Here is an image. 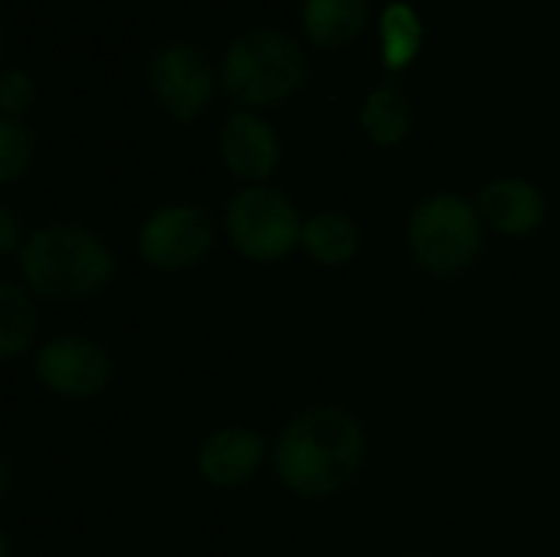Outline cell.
I'll use <instances>...</instances> for the list:
<instances>
[{
    "label": "cell",
    "mask_w": 560,
    "mask_h": 557,
    "mask_svg": "<svg viewBox=\"0 0 560 557\" xmlns=\"http://www.w3.org/2000/svg\"><path fill=\"white\" fill-rule=\"evenodd\" d=\"M368 463L364 423L335 404L292 414L272 440V473L279 486L305 502L341 496Z\"/></svg>",
    "instance_id": "6da1fadb"
},
{
    "label": "cell",
    "mask_w": 560,
    "mask_h": 557,
    "mask_svg": "<svg viewBox=\"0 0 560 557\" xmlns=\"http://www.w3.org/2000/svg\"><path fill=\"white\" fill-rule=\"evenodd\" d=\"M16 279L39 299L56 305L92 302L108 292L118 272L112 246L82 223H46L26 233Z\"/></svg>",
    "instance_id": "7a4b0ae2"
},
{
    "label": "cell",
    "mask_w": 560,
    "mask_h": 557,
    "mask_svg": "<svg viewBox=\"0 0 560 557\" xmlns=\"http://www.w3.org/2000/svg\"><path fill=\"white\" fill-rule=\"evenodd\" d=\"M404 240L420 272L433 279H459L482 256L486 223L476 200L456 190H440L410 210Z\"/></svg>",
    "instance_id": "3957f363"
},
{
    "label": "cell",
    "mask_w": 560,
    "mask_h": 557,
    "mask_svg": "<svg viewBox=\"0 0 560 557\" xmlns=\"http://www.w3.org/2000/svg\"><path fill=\"white\" fill-rule=\"evenodd\" d=\"M308 62L299 43L279 30H249L226 49L223 89L246 108H266L295 95L305 82Z\"/></svg>",
    "instance_id": "277c9868"
},
{
    "label": "cell",
    "mask_w": 560,
    "mask_h": 557,
    "mask_svg": "<svg viewBox=\"0 0 560 557\" xmlns=\"http://www.w3.org/2000/svg\"><path fill=\"white\" fill-rule=\"evenodd\" d=\"M305 217L276 187H240L223 210V233L230 250L253 266H276L302 253Z\"/></svg>",
    "instance_id": "5b68a950"
},
{
    "label": "cell",
    "mask_w": 560,
    "mask_h": 557,
    "mask_svg": "<svg viewBox=\"0 0 560 557\" xmlns=\"http://www.w3.org/2000/svg\"><path fill=\"white\" fill-rule=\"evenodd\" d=\"M217 230L203 207L197 204H161L154 207L135 236V253L151 272L180 276L213 253Z\"/></svg>",
    "instance_id": "8992f818"
},
{
    "label": "cell",
    "mask_w": 560,
    "mask_h": 557,
    "mask_svg": "<svg viewBox=\"0 0 560 557\" xmlns=\"http://www.w3.org/2000/svg\"><path fill=\"white\" fill-rule=\"evenodd\" d=\"M36 384L69 404H89L102 397L115 381V361L102 341L79 332H62L33 351Z\"/></svg>",
    "instance_id": "52a82bcc"
},
{
    "label": "cell",
    "mask_w": 560,
    "mask_h": 557,
    "mask_svg": "<svg viewBox=\"0 0 560 557\" xmlns=\"http://www.w3.org/2000/svg\"><path fill=\"white\" fill-rule=\"evenodd\" d=\"M266 463H272V440L262 430L243 423H223L210 430L194 456L200 483L223 492L249 486Z\"/></svg>",
    "instance_id": "ba28073f"
},
{
    "label": "cell",
    "mask_w": 560,
    "mask_h": 557,
    "mask_svg": "<svg viewBox=\"0 0 560 557\" xmlns=\"http://www.w3.org/2000/svg\"><path fill=\"white\" fill-rule=\"evenodd\" d=\"M148 79H151V92L161 102V108L184 125L194 121L213 95V72H210L207 59L187 43L161 46L151 56Z\"/></svg>",
    "instance_id": "9c48e42d"
},
{
    "label": "cell",
    "mask_w": 560,
    "mask_h": 557,
    "mask_svg": "<svg viewBox=\"0 0 560 557\" xmlns=\"http://www.w3.org/2000/svg\"><path fill=\"white\" fill-rule=\"evenodd\" d=\"M220 158L236 181L256 187L279 171L282 141L266 118L253 112H233L220 128Z\"/></svg>",
    "instance_id": "30bf717a"
},
{
    "label": "cell",
    "mask_w": 560,
    "mask_h": 557,
    "mask_svg": "<svg viewBox=\"0 0 560 557\" xmlns=\"http://www.w3.org/2000/svg\"><path fill=\"white\" fill-rule=\"evenodd\" d=\"M476 207L486 230L509 240H525L538 233L548 220L545 194L525 177H495L482 184V190L476 194Z\"/></svg>",
    "instance_id": "8fae6325"
},
{
    "label": "cell",
    "mask_w": 560,
    "mask_h": 557,
    "mask_svg": "<svg viewBox=\"0 0 560 557\" xmlns=\"http://www.w3.org/2000/svg\"><path fill=\"white\" fill-rule=\"evenodd\" d=\"M302 256L322 269H345L361 256V227L345 210H318L305 217Z\"/></svg>",
    "instance_id": "7c38bea8"
},
{
    "label": "cell",
    "mask_w": 560,
    "mask_h": 557,
    "mask_svg": "<svg viewBox=\"0 0 560 557\" xmlns=\"http://www.w3.org/2000/svg\"><path fill=\"white\" fill-rule=\"evenodd\" d=\"M36 295L20 279L0 282V361L16 364L39 348V309Z\"/></svg>",
    "instance_id": "4fadbf2b"
},
{
    "label": "cell",
    "mask_w": 560,
    "mask_h": 557,
    "mask_svg": "<svg viewBox=\"0 0 560 557\" xmlns=\"http://www.w3.org/2000/svg\"><path fill=\"white\" fill-rule=\"evenodd\" d=\"M368 23V0H305V36L322 49L351 46Z\"/></svg>",
    "instance_id": "5bb4252c"
},
{
    "label": "cell",
    "mask_w": 560,
    "mask_h": 557,
    "mask_svg": "<svg viewBox=\"0 0 560 557\" xmlns=\"http://www.w3.org/2000/svg\"><path fill=\"white\" fill-rule=\"evenodd\" d=\"M361 128L364 135L381 144V148H397L407 141L410 128H413V115L407 98L394 89V85H381L374 89L364 105H361Z\"/></svg>",
    "instance_id": "9a60e30c"
},
{
    "label": "cell",
    "mask_w": 560,
    "mask_h": 557,
    "mask_svg": "<svg viewBox=\"0 0 560 557\" xmlns=\"http://www.w3.org/2000/svg\"><path fill=\"white\" fill-rule=\"evenodd\" d=\"M423 46V23L420 13L407 0H394L381 13V56L390 72L407 69Z\"/></svg>",
    "instance_id": "2e32d148"
},
{
    "label": "cell",
    "mask_w": 560,
    "mask_h": 557,
    "mask_svg": "<svg viewBox=\"0 0 560 557\" xmlns=\"http://www.w3.org/2000/svg\"><path fill=\"white\" fill-rule=\"evenodd\" d=\"M36 154V138L20 118H0V184H16Z\"/></svg>",
    "instance_id": "e0dca14e"
},
{
    "label": "cell",
    "mask_w": 560,
    "mask_h": 557,
    "mask_svg": "<svg viewBox=\"0 0 560 557\" xmlns=\"http://www.w3.org/2000/svg\"><path fill=\"white\" fill-rule=\"evenodd\" d=\"M36 98V89H33V79L20 69H7L0 76V112L3 118H20Z\"/></svg>",
    "instance_id": "ac0fdd59"
},
{
    "label": "cell",
    "mask_w": 560,
    "mask_h": 557,
    "mask_svg": "<svg viewBox=\"0 0 560 557\" xmlns=\"http://www.w3.org/2000/svg\"><path fill=\"white\" fill-rule=\"evenodd\" d=\"M26 243V230L20 227V217L10 204L0 207V256L16 259Z\"/></svg>",
    "instance_id": "d6986e66"
},
{
    "label": "cell",
    "mask_w": 560,
    "mask_h": 557,
    "mask_svg": "<svg viewBox=\"0 0 560 557\" xmlns=\"http://www.w3.org/2000/svg\"><path fill=\"white\" fill-rule=\"evenodd\" d=\"M10 492H13V460H10V453H3L0 456V499L7 502Z\"/></svg>",
    "instance_id": "ffe728a7"
},
{
    "label": "cell",
    "mask_w": 560,
    "mask_h": 557,
    "mask_svg": "<svg viewBox=\"0 0 560 557\" xmlns=\"http://www.w3.org/2000/svg\"><path fill=\"white\" fill-rule=\"evenodd\" d=\"M0 557H13V538H10L7 529L0 532Z\"/></svg>",
    "instance_id": "44dd1931"
},
{
    "label": "cell",
    "mask_w": 560,
    "mask_h": 557,
    "mask_svg": "<svg viewBox=\"0 0 560 557\" xmlns=\"http://www.w3.org/2000/svg\"><path fill=\"white\" fill-rule=\"evenodd\" d=\"M404 557H427V555H404Z\"/></svg>",
    "instance_id": "7402d4cb"
}]
</instances>
